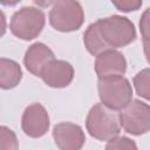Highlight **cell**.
Instances as JSON below:
<instances>
[{"mask_svg":"<svg viewBox=\"0 0 150 150\" xmlns=\"http://www.w3.org/2000/svg\"><path fill=\"white\" fill-rule=\"evenodd\" d=\"M86 129L95 139L108 142L121 132L118 115H116L114 110L105 107L102 102L96 103L87 114Z\"/></svg>","mask_w":150,"mask_h":150,"instance_id":"obj_1","label":"cell"},{"mask_svg":"<svg viewBox=\"0 0 150 150\" xmlns=\"http://www.w3.org/2000/svg\"><path fill=\"white\" fill-rule=\"evenodd\" d=\"M97 26L100 33L110 48H121L136 40V28L131 20L122 15H111L98 19Z\"/></svg>","mask_w":150,"mask_h":150,"instance_id":"obj_2","label":"cell"},{"mask_svg":"<svg viewBox=\"0 0 150 150\" xmlns=\"http://www.w3.org/2000/svg\"><path fill=\"white\" fill-rule=\"evenodd\" d=\"M98 97L101 102L114 111H120L132 101V87L124 76L98 79Z\"/></svg>","mask_w":150,"mask_h":150,"instance_id":"obj_3","label":"cell"},{"mask_svg":"<svg viewBox=\"0 0 150 150\" xmlns=\"http://www.w3.org/2000/svg\"><path fill=\"white\" fill-rule=\"evenodd\" d=\"M45 23L46 15L40 8L23 6L12 15L9 29L18 39L30 41L41 34Z\"/></svg>","mask_w":150,"mask_h":150,"instance_id":"obj_4","label":"cell"},{"mask_svg":"<svg viewBox=\"0 0 150 150\" xmlns=\"http://www.w3.org/2000/svg\"><path fill=\"white\" fill-rule=\"evenodd\" d=\"M50 26L61 33H70L81 28L84 11L77 0H59L48 14Z\"/></svg>","mask_w":150,"mask_h":150,"instance_id":"obj_5","label":"cell"},{"mask_svg":"<svg viewBox=\"0 0 150 150\" xmlns=\"http://www.w3.org/2000/svg\"><path fill=\"white\" fill-rule=\"evenodd\" d=\"M121 128L132 136H141L150 131V104L132 100L118 112Z\"/></svg>","mask_w":150,"mask_h":150,"instance_id":"obj_6","label":"cell"},{"mask_svg":"<svg viewBox=\"0 0 150 150\" xmlns=\"http://www.w3.org/2000/svg\"><path fill=\"white\" fill-rule=\"evenodd\" d=\"M50 120L47 109L39 102L32 103L22 112L21 129L23 134L32 138H40L49 130Z\"/></svg>","mask_w":150,"mask_h":150,"instance_id":"obj_7","label":"cell"},{"mask_svg":"<svg viewBox=\"0 0 150 150\" xmlns=\"http://www.w3.org/2000/svg\"><path fill=\"white\" fill-rule=\"evenodd\" d=\"M53 138L61 150H80L86 143L83 129L73 122H60L53 128Z\"/></svg>","mask_w":150,"mask_h":150,"instance_id":"obj_8","label":"cell"},{"mask_svg":"<svg viewBox=\"0 0 150 150\" xmlns=\"http://www.w3.org/2000/svg\"><path fill=\"white\" fill-rule=\"evenodd\" d=\"M94 68L98 79L123 76L127 71V60L121 52L110 48L96 56Z\"/></svg>","mask_w":150,"mask_h":150,"instance_id":"obj_9","label":"cell"},{"mask_svg":"<svg viewBox=\"0 0 150 150\" xmlns=\"http://www.w3.org/2000/svg\"><path fill=\"white\" fill-rule=\"evenodd\" d=\"M74 67L64 60H52L42 69L40 77L50 88H66L74 79Z\"/></svg>","mask_w":150,"mask_h":150,"instance_id":"obj_10","label":"cell"},{"mask_svg":"<svg viewBox=\"0 0 150 150\" xmlns=\"http://www.w3.org/2000/svg\"><path fill=\"white\" fill-rule=\"evenodd\" d=\"M54 59V52L47 45L42 42H34L27 48L25 53L23 64L32 75L40 77L42 69Z\"/></svg>","mask_w":150,"mask_h":150,"instance_id":"obj_11","label":"cell"},{"mask_svg":"<svg viewBox=\"0 0 150 150\" xmlns=\"http://www.w3.org/2000/svg\"><path fill=\"white\" fill-rule=\"evenodd\" d=\"M22 69L20 64L11 59H0V87L4 90L15 88L22 79Z\"/></svg>","mask_w":150,"mask_h":150,"instance_id":"obj_12","label":"cell"},{"mask_svg":"<svg viewBox=\"0 0 150 150\" xmlns=\"http://www.w3.org/2000/svg\"><path fill=\"white\" fill-rule=\"evenodd\" d=\"M83 43H84V47L88 50V53L91 54L93 56H97L102 52L110 49V47L105 43V41L102 38L96 21L90 23L87 27V29L84 30Z\"/></svg>","mask_w":150,"mask_h":150,"instance_id":"obj_13","label":"cell"},{"mask_svg":"<svg viewBox=\"0 0 150 150\" xmlns=\"http://www.w3.org/2000/svg\"><path fill=\"white\" fill-rule=\"evenodd\" d=\"M136 94L150 102V68L139 70L132 79Z\"/></svg>","mask_w":150,"mask_h":150,"instance_id":"obj_14","label":"cell"},{"mask_svg":"<svg viewBox=\"0 0 150 150\" xmlns=\"http://www.w3.org/2000/svg\"><path fill=\"white\" fill-rule=\"evenodd\" d=\"M19 142L14 131L5 125L0 127V149L1 150H16Z\"/></svg>","mask_w":150,"mask_h":150,"instance_id":"obj_15","label":"cell"},{"mask_svg":"<svg viewBox=\"0 0 150 150\" xmlns=\"http://www.w3.org/2000/svg\"><path fill=\"white\" fill-rule=\"evenodd\" d=\"M105 149H137V144L129 137L117 135L107 142Z\"/></svg>","mask_w":150,"mask_h":150,"instance_id":"obj_16","label":"cell"},{"mask_svg":"<svg viewBox=\"0 0 150 150\" xmlns=\"http://www.w3.org/2000/svg\"><path fill=\"white\" fill-rule=\"evenodd\" d=\"M111 4L123 13H130L138 11L142 7V0H110Z\"/></svg>","mask_w":150,"mask_h":150,"instance_id":"obj_17","label":"cell"},{"mask_svg":"<svg viewBox=\"0 0 150 150\" xmlns=\"http://www.w3.org/2000/svg\"><path fill=\"white\" fill-rule=\"evenodd\" d=\"M139 32L143 39L150 38V7L146 8L139 19Z\"/></svg>","mask_w":150,"mask_h":150,"instance_id":"obj_18","label":"cell"},{"mask_svg":"<svg viewBox=\"0 0 150 150\" xmlns=\"http://www.w3.org/2000/svg\"><path fill=\"white\" fill-rule=\"evenodd\" d=\"M143 52H144L148 63L150 64V38L143 39Z\"/></svg>","mask_w":150,"mask_h":150,"instance_id":"obj_19","label":"cell"},{"mask_svg":"<svg viewBox=\"0 0 150 150\" xmlns=\"http://www.w3.org/2000/svg\"><path fill=\"white\" fill-rule=\"evenodd\" d=\"M57 1L59 0H33V2L36 6L41 7V8H47V7L52 6V5H55Z\"/></svg>","mask_w":150,"mask_h":150,"instance_id":"obj_20","label":"cell"},{"mask_svg":"<svg viewBox=\"0 0 150 150\" xmlns=\"http://www.w3.org/2000/svg\"><path fill=\"white\" fill-rule=\"evenodd\" d=\"M21 0H0V2H1V5H4V6H15L16 4H19Z\"/></svg>","mask_w":150,"mask_h":150,"instance_id":"obj_21","label":"cell"}]
</instances>
